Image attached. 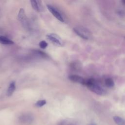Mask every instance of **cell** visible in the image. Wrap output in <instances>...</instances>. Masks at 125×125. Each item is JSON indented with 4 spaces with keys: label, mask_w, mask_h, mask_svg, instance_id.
<instances>
[{
    "label": "cell",
    "mask_w": 125,
    "mask_h": 125,
    "mask_svg": "<svg viewBox=\"0 0 125 125\" xmlns=\"http://www.w3.org/2000/svg\"><path fill=\"white\" fill-rule=\"evenodd\" d=\"M122 0L123 2L124 3H125V0Z\"/></svg>",
    "instance_id": "obj_15"
},
{
    "label": "cell",
    "mask_w": 125,
    "mask_h": 125,
    "mask_svg": "<svg viewBox=\"0 0 125 125\" xmlns=\"http://www.w3.org/2000/svg\"><path fill=\"white\" fill-rule=\"evenodd\" d=\"M85 84L87 85L89 89L98 95H101L104 93L103 88L99 85L93 79H89L86 82Z\"/></svg>",
    "instance_id": "obj_1"
},
{
    "label": "cell",
    "mask_w": 125,
    "mask_h": 125,
    "mask_svg": "<svg viewBox=\"0 0 125 125\" xmlns=\"http://www.w3.org/2000/svg\"><path fill=\"white\" fill-rule=\"evenodd\" d=\"M33 9L37 12H40L43 8L41 0H30Z\"/></svg>",
    "instance_id": "obj_6"
},
{
    "label": "cell",
    "mask_w": 125,
    "mask_h": 125,
    "mask_svg": "<svg viewBox=\"0 0 125 125\" xmlns=\"http://www.w3.org/2000/svg\"><path fill=\"white\" fill-rule=\"evenodd\" d=\"M46 6L48 10L56 19L61 22H64V19L62 15L56 7L50 4H47Z\"/></svg>",
    "instance_id": "obj_5"
},
{
    "label": "cell",
    "mask_w": 125,
    "mask_h": 125,
    "mask_svg": "<svg viewBox=\"0 0 125 125\" xmlns=\"http://www.w3.org/2000/svg\"><path fill=\"white\" fill-rule=\"evenodd\" d=\"M46 38L54 45L57 46H62L63 42L61 38L56 34L49 33L47 34Z\"/></svg>",
    "instance_id": "obj_2"
},
{
    "label": "cell",
    "mask_w": 125,
    "mask_h": 125,
    "mask_svg": "<svg viewBox=\"0 0 125 125\" xmlns=\"http://www.w3.org/2000/svg\"><path fill=\"white\" fill-rule=\"evenodd\" d=\"M73 30L76 34L85 40H87L89 38L90 33L86 28L83 27L78 26L74 28Z\"/></svg>",
    "instance_id": "obj_3"
},
{
    "label": "cell",
    "mask_w": 125,
    "mask_h": 125,
    "mask_svg": "<svg viewBox=\"0 0 125 125\" xmlns=\"http://www.w3.org/2000/svg\"><path fill=\"white\" fill-rule=\"evenodd\" d=\"M113 120L115 123L118 125H125V120L122 118L121 117L115 116L113 117Z\"/></svg>",
    "instance_id": "obj_10"
},
{
    "label": "cell",
    "mask_w": 125,
    "mask_h": 125,
    "mask_svg": "<svg viewBox=\"0 0 125 125\" xmlns=\"http://www.w3.org/2000/svg\"><path fill=\"white\" fill-rule=\"evenodd\" d=\"M15 89H16V83H15V82L13 81L11 82L9 85V87L7 91V95L8 96H11L14 92Z\"/></svg>",
    "instance_id": "obj_8"
},
{
    "label": "cell",
    "mask_w": 125,
    "mask_h": 125,
    "mask_svg": "<svg viewBox=\"0 0 125 125\" xmlns=\"http://www.w3.org/2000/svg\"><path fill=\"white\" fill-rule=\"evenodd\" d=\"M46 103V101L45 100H39L36 103V105L38 107H42L44 105H45Z\"/></svg>",
    "instance_id": "obj_13"
},
{
    "label": "cell",
    "mask_w": 125,
    "mask_h": 125,
    "mask_svg": "<svg viewBox=\"0 0 125 125\" xmlns=\"http://www.w3.org/2000/svg\"><path fill=\"white\" fill-rule=\"evenodd\" d=\"M47 45H48L47 43L44 41H41L39 42V46L42 49H45L47 46Z\"/></svg>",
    "instance_id": "obj_14"
},
{
    "label": "cell",
    "mask_w": 125,
    "mask_h": 125,
    "mask_svg": "<svg viewBox=\"0 0 125 125\" xmlns=\"http://www.w3.org/2000/svg\"><path fill=\"white\" fill-rule=\"evenodd\" d=\"M69 79L74 82L81 83V84H85L86 81L85 80L81 77L80 76L77 75H69L68 77Z\"/></svg>",
    "instance_id": "obj_7"
},
{
    "label": "cell",
    "mask_w": 125,
    "mask_h": 125,
    "mask_svg": "<svg viewBox=\"0 0 125 125\" xmlns=\"http://www.w3.org/2000/svg\"><path fill=\"white\" fill-rule=\"evenodd\" d=\"M21 121H23L24 123H30L32 121V118H31L29 116H23L21 117Z\"/></svg>",
    "instance_id": "obj_12"
},
{
    "label": "cell",
    "mask_w": 125,
    "mask_h": 125,
    "mask_svg": "<svg viewBox=\"0 0 125 125\" xmlns=\"http://www.w3.org/2000/svg\"><path fill=\"white\" fill-rule=\"evenodd\" d=\"M94 125V124H92V125Z\"/></svg>",
    "instance_id": "obj_16"
},
{
    "label": "cell",
    "mask_w": 125,
    "mask_h": 125,
    "mask_svg": "<svg viewBox=\"0 0 125 125\" xmlns=\"http://www.w3.org/2000/svg\"><path fill=\"white\" fill-rule=\"evenodd\" d=\"M18 19L22 24V26L25 28H28L29 22L28 19L25 13L24 10L23 8H21L18 14Z\"/></svg>",
    "instance_id": "obj_4"
},
{
    "label": "cell",
    "mask_w": 125,
    "mask_h": 125,
    "mask_svg": "<svg viewBox=\"0 0 125 125\" xmlns=\"http://www.w3.org/2000/svg\"><path fill=\"white\" fill-rule=\"evenodd\" d=\"M105 85L108 87H112L114 85L113 80L111 78H107L105 81Z\"/></svg>",
    "instance_id": "obj_11"
},
{
    "label": "cell",
    "mask_w": 125,
    "mask_h": 125,
    "mask_svg": "<svg viewBox=\"0 0 125 125\" xmlns=\"http://www.w3.org/2000/svg\"><path fill=\"white\" fill-rule=\"evenodd\" d=\"M0 43L3 44H6V45H10L14 44V42L11 40L10 39H8V38L0 35Z\"/></svg>",
    "instance_id": "obj_9"
}]
</instances>
